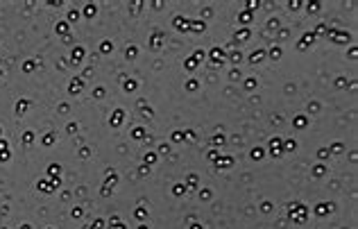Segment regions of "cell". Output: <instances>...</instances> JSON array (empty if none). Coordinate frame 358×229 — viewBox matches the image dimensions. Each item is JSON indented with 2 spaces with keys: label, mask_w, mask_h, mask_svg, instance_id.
I'll use <instances>...</instances> for the list:
<instances>
[{
  "label": "cell",
  "mask_w": 358,
  "mask_h": 229,
  "mask_svg": "<svg viewBox=\"0 0 358 229\" xmlns=\"http://www.w3.org/2000/svg\"><path fill=\"white\" fill-rule=\"evenodd\" d=\"M290 218L295 220V222H304V220L308 218V209L304 204H299V202L290 204Z\"/></svg>",
  "instance_id": "1"
},
{
  "label": "cell",
  "mask_w": 358,
  "mask_h": 229,
  "mask_svg": "<svg viewBox=\"0 0 358 229\" xmlns=\"http://www.w3.org/2000/svg\"><path fill=\"white\" fill-rule=\"evenodd\" d=\"M267 148H270V154H272V157H281V154H283V145H281V138H270V145H267Z\"/></svg>",
  "instance_id": "2"
},
{
  "label": "cell",
  "mask_w": 358,
  "mask_h": 229,
  "mask_svg": "<svg viewBox=\"0 0 358 229\" xmlns=\"http://www.w3.org/2000/svg\"><path fill=\"white\" fill-rule=\"evenodd\" d=\"M211 61H213L215 66H222L225 64V50L222 48H213L211 50Z\"/></svg>",
  "instance_id": "3"
},
{
  "label": "cell",
  "mask_w": 358,
  "mask_h": 229,
  "mask_svg": "<svg viewBox=\"0 0 358 229\" xmlns=\"http://www.w3.org/2000/svg\"><path fill=\"white\" fill-rule=\"evenodd\" d=\"M172 25L177 27L179 32H190V20H186V18H181V16H177V18L172 20Z\"/></svg>",
  "instance_id": "4"
},
{
  "label": "cell",
  "mask_w": 358,
  "mask_h": 229,
  "mask_svg": "<svg viewBox=\"0 0 358 229\" xmlns=\"http://www.w3.org/2000/svg\"><path fill=\"white\" fill-rule=\"evenodd\" d=\"M213 163H215V168H218V170H220V168H231V166H234V157H218Z\"/></svg>",
  "instance_id": "5"
},
{
  "label": "cell",
  "mask_w": 358,
  "mask_h": 229,
  "mask_svg": "<svg viewBox=\"0 0 358 229\" xmlns=\"http://www.w3.org/2000/svg\"><path fill=\"white\" fill-rule=\"evenodd\" d=\"M313 41H315V34H313V32H306V34L302 36V41L297 43V48H299V50H306V46L313 43Z\"/></svg>",
  "instance_id": "6"
},
{
  "label": "cell",
  "mask_w": 358,
  "mask_h": 229,
  "mask_svg": "<svg viewBox=\"0 0 358 229\" xmlns=\"http://www.w3.org/2000/svg\"><path fill=\"white\" fill-rule=\"evenodd\" d=\"M263 59H265V50H254V52L249 55V61L254 64V66H256V64H261Z\"/></svg>",
  "instance_id": "7"
},
{
  "label": "cell",
  "mask_w": 358,
  "mask_h": 229,
  "mask_svg": "<svg viewBox=\"0 0 358 229\" xmlns=\"http://www.w3.org/2000/svg\"><path fill=\"white\" fill-rule=\"evenodd\" d=\"M327 34L331 36V39H336V41H349V34H347V32H336V30H327Z\"/></svg>",
  "instance_id": "8"
},
{
  "label": "cell",
  "mask_w": 358,
  "mask_h": 229,
  "mask_svg": "<svg viewBox=\"0 0 358 229\" xmlns=\"http://www.w3.org/2000/svg\"><path fill=\"white\" fill-rule=\"evenodd\" d=\"M123 118H125V111H123V109H116L113 116H111V125H113V127H118V125L123 122Z\"/></svg>",
  "instance_id": "9"
},
{
  "label": "cell",
  "mask_w": 358,
  "mask_h": 229,
  "mask_svg": "<svg viewBox=\"0 0 358 229\" xmlns=\"http://www.w3.org/2000/svg\"><path fill=\"white\" fill-rule=\"evenodd\" d=\"M333 209V206H331V204H317V206H315V215H327L329 213V211H331Z\"/></svg>",
  "instance_id": "10"
},
{
  "label": "cell",
  "mask_w": 358,
  "mask_h": 229,
  "mask_svg": "<svg viewBox=\"0 0 358 229\" xmlns=\"http://www.w3.org/2000/svg\"><path fill=\"white\" fill-rule=\"evenodd\" d=\"M252 36V30H247V27H243V30L236 32V41H247Z\"/></svg>",
  "instance_id": "11"
},
{
  "label": "cell",
  "mask_w": 358,
  "mask_h": 229,
  "mask_svg": "<svg viewBox=\"0 0 358 229\" xmlns=\"http://www.w3.org/2000/svg\"><path fill=\"white\" fill-rule=\"evenodd\" d=\"M206 25H204V20H190V32H204Z\"/></svg>",
  "instance_id": "12"
},
{
  "label": "cell",
  "mask_w": 358,
  "mask_h": 229,
  "mask_svg": "<svg viewBox=\"0 0 358 229\" xmlns=\"http://www.w3.org/2000/svg\"><path fill=\"white\" fill-rule=\"evenodd\" d=\"M132 138H136V141H143V138H145V129H143V127L132 129Z\"/></svg>",
  "instance_id": "13"
},
{
  "label": "cell",
  "mask_w": 358,
  "mask_h": 229,
  "mask_svg": "<svg viewBox=\"0 0 358 229\" xmlns=\"http://www.w3.org/2000/svg\"><path fill=\"white\" fill-rule=\"evenodd\" d=\"M95 14H97V7L95 5H86V7H84V16H86V18H93Z\"/></svg>",
  "instance_id": "14"
},
{
  "label": "cell",
  "mask_w": 358,
  "mask_h": 229,
  "mask_svg": "<svg viewBox=\"0 0 358 229\" xmlns=\"http://www.w3.org/2000/svg\"><path fill=\"white\" fill-rule=\"evenodd\" d=\"M82 57H84V50L82 48H75V50H73V64H79Z\"/></svg>",
  "instance_id": "15"
},
{
  "label": "cell",
  "mask_w": 358,
  "mask_h": 229,
  "mask_svg": "<svg viewBox=\"0 0 358 229\" xmlns=\"http://www.w3.org/2000/svg\"><path fill=\"white\" fill-rule=\"evenodd\" d=\"M161 39H163V32H157V34L152 36V50H159V43H161Z\"/></svg>",
  "instance_id": "16"
},
{
  "label": "cell",
  "mask_w": 358,
  "mask_h": 229,
  "mask_svg": "<svg viewBox=\"0 0 358 229\" xmlns=\"http://www.w3.org/2000/svg\"><path fill=\"white\" fill-rule=\"evenodd\" d=\"M111 50H113L111 41H102V43H100V52H102V55H107V52H111Z\"/></svg>",
  "instance_id": "17"
},
{
  "label": "cell",
  "mask_w": 358,
  "mask_h": 229,
  "mask_svg": "<svg viewBox=\"0 0 358 229\" xmlns=\"http://www.w3.org/2000/svg\"><path fill=\"white\" fill-rule=\"evenodd\" d=\"M82 91V80H73L70 82V93H79Z\"/></svg>",
  "instance_id": "18"
},
{
  "label": "cell",
  "mask_w": 358,
  "mask_h": 229,
  "mask_svg": "<svg viewBox=\"0 0 358 229\" xmlns=\"http://www.w3.org/2000/svg\"><path fill=\"white\" fill-rule=\"evenodd\" d=\"M308 125V120H306V116H297L295 118V127H299V129H304Z\"/></svg>",
  "instance_id": "19"
},
{
  "label": "cell",
  "mask_w": 358,
  "mask_h": 229,
  "mask_svg": "<svg viewBox=\"0 0 358 229\" xmlns=\"http://www.w3.org/2000/svg\"><path fill=\"white\" fill-rule=\"evenodd\" d=\"M186 191H188V188H186L184 184H175V188H172V195H177V197H179V195H184Z\"/></svg>",
  "instance_id": "20"
},
{
  "label": "cell",
  "mask_w": 358,
  "mask_h": 229,
  "mask_svg": "<svg viewBox=\"0 0 358 229\" xmlns=\"http://www.w3.org/2000/svg\"><path fill=\"white\" fill-rule=\"evenodd\" d=\"M329 157H331V152H329L327 148H320V150H317V159H320V161H324V159H329Z\"/></svg>",
  "instance_id": "21"
},
{
  "label": "cell",
  "mask_w": 358,
  "mask_h": 229,
  "mask_svg": "<svg viewBox=\"0 0 358 229\" xmlns=\"http://www.w3.org/2000/svg\"><path fill=\"white\" fill-rule=\"evenodd\" d=\"M134 215H136L138 220H145V218H148V209H145V206H138V209H136V213H134Z\"/></svg>",
  "instance_id": "22"
},
{
  "label": "cell",
  "mask_w": 358,
  "mask_h": 229,
  "mask_svg": "<svg viewBox=\"0 0 358 229\" xmlns=\"http://www.w3.org/2000/svg\"><path fill=\"white\" fill-rule=\"evenodd\" d=\"M109 177H107V184H104V186H113V184H116L118 182V177H116V173H113V170H109Z\"/></svg>",
  "instance_id": "23"
},
{
  "label": "cell",
  "mask_w": 358,
  "mask_h": 229,
  "mask_svg": "<svg viewBox=\"0 0 358 229\" xmlns=\"http://www.w3.org/2000/svg\"><path fill=\"white\" fill-rule=\"evenodd\" d=\"M211 143H213L215 148H218V145H225V136H222V134H215V136L211 138Z\"/></svg>",
  "instance_id": "24"
},
{
  "label": "cell",
  "mask_w": 358,
  "mask_h": 229,
  "mask_svg": "<svg viewBox=\"0 0 358 229\" xmlns=\"http://www.w3.org/2000/svg\"><path fill=\"white\" fill-rule=\"evenodd\" d=\"M267 55H270V59H279V57H281V50H279V48H276V46H272V48H270V52H267Z\"/></svg>",
  "instance_id": "25"
},
{
  "label": "cell",
  "mask_w": 358,
  "mask_h": 229,
  "mask_svg": "<svg viewBox=\"0 0 358 229\" xmlns=\"http://www.w3.org/2000/svg\"><path fill=\"white\" fill-rule=\"evenodd\" d=\"M197 86H200V82H197V80H188V82H186V89H188V91H197Z\"/></svg>",
  "instance_id": "26"
},
{
  "label": "cell",
  "mask_w": 358,
  "mask_h": 229,
  "mask_svg": "<svg viewBox=\"0 0 358 229\" xmlns=\"http://www.w3.org/2000/svg\"><path fill=\"white\" fill-rule=\"evenodd\" d=\"M240 59H243L240 50H234V52H231V64H240Z\"/></svg>",
  "instance_id": "27"
},
{
  "label": "cell",
  "mask_w": 358,
  "mask_h": 229,
  "mask_svg": "<svg viewBox=\"0 0 358 229\" xmlns=\"http://www.w3.org/2000/svg\"><path fill=\"white\" fill-rule=\"evenodd\" d=\"M195 68H197V61H195L193 57H190V59H186V71H195Z\"/></svg>",
  "instance_id": "28"
},
{
  "label": "cell",
  "mask_w": 358,
  "mask_h": 229,
  "mask_svg": "<svg viewBox=\"0 0 358 229\" xmlns=\"http://www.w3.org/2000/svg\"><path fill=\"white\" fill-rule=\"evenodd\" d=\"M123 89H125V91H136V82H134V80H127Z\"/></svg>",
  "instance_id": "29"
},
{
  "label": "cell",
  "mask_w": 358,
  "mask_h": 229,
  "mask_svg": "<svg viewBox=\"0 0 358 229\" xmlns=\"http://www.w3.org/2000/svg\"><path fill=\"white\" fill-rule=\"evenodd\" d=\"M252 159H256V161H258V159H263V150H261V148H254V150H252Z\"/></svg>",
  "instance_id": "30"
},
{
  "label": "cell",
  "mask_w": 358,
  "mask_h": 229,
  "mask_svg": "<svg viewBox=\"0 0 358 229\" xmlns=\"http://www.w3.org/2000/svg\"><path fill=\"white\" fill-rule=\"evenodd\" d=\"M157 154H154V152H148V154H145V163H157Z\"/></svg>",
  "instance_id": "31"
},
{
  "label": "cell",
  "mask_w": 358,
  "mask_h": 229,
  "mask_svg": "<svg viewBox=\"0 0 358 229\" xmlns=\"http://www.w3.org/2000/svg\"><path fill=\"white\" fill-rule=\"evenodd\" d=\"M172 141L175 143H181V141H184V132H172Z\"/></svg>",
  "instance_id": "32"
},
{
  "label": "cell",
  "mask_w": 358,
  "mask_h": 229,
  "mask_svg": "<svg viewBox=\"0 0 358 229\" xmlns=\"http://www.w3.org/2000/svg\"><path fill=\"white\" fill-rule=\"evenodd\" d=\"M313 173H315V177H322L327 170H324V166H315V168H313Z\"/></svg>",
  "instance_id": "33"
},
{
  "label": "cell",
  "mask_w": 358,
  "mask_h": 229,
  "mask_svg": "<svg viewBox=\"0 0 358 229\" xmlns=\"http://www.w3.org/2000/svg\"><path fill=\"white\" fill-rule=\"evenodd\" d=\"M254 86H256V80H254V77H249V80H245V89H249V91H252Z\"/></svg>",
  "instance_id": "34"
},
{
  "label": "cell",
  "mask_w": 358,
  "mask_h": 229,
  "mask_svg": "<svg viewBox=\"0 0 358 229\" xmlns=\"http://www.w3.org/2000/svg\"><path fill=\"white\" fill-rule=\"evenodd\" d=\"M159 152H161V154H168L170 152V145H168V143H161V145H159Z\"/></svg>",
  "instance_id": "35"
},
{
  "label": "cell",
  "mask_w": 358,
  "mask_h": 229,
  "mask_svg": "<svg viewBox=\"0 0 358 229\" xmlns=\"http://www.w3.org/2000/svg\"><path fill=\"white\" fill-rule=\"evenodd\" d=\"M57 32H59V34H66V32H68V25H66V23H59V25H57Z\"/></svg>",
  "instance_id": "36"
},
{
  "label": "cell",
  "mask_w": 358,
  "mask_h": 229,
  "mask_svg": "<svg viewBox=\"0 0 358 229\" xmlns=\"http://www.w3.org/2000/svg\"><path fill=\"white\" fill-rule=\"evenodd\" d=\"M238 18H240V20H243V23H247V20H249V18H252V11H243V14H240V16H238Z\"/></svg>",
  "instance_id": "37"
},
{
  "label": "cell",
  "mask_w": 358,
  "mask_h": 229,
  "mask_svg": "<svg viewBox=\"0 0 358 229\" xmlns=\"http://www.w3.org/2000/svg\"><path fill=\"white\" fill-rule=\"evenodd\" d=\"M283 148H286V150H297V141H286Z\"/></svg>",
  "instance_id": "38"
},
{
  "label": "cell",
  "mask_w": 358,
  "mask_h": 229,
  "mask_svg": "<svg viewBox=\"0 0 358 229\" xmlns=\"http://www.w3.org/2000/svg\"><path fill=\"white\" fill-rule=\"evenodd\" d=\"M59 170H61L59 166H50V170H48V173H50L52 177H57V175H59Z\"/></svg>",
  "instance_id": "39"
},
{
  "label": "cell",
  "mask_w": 358,
  "mask_h": 229,
  "mask_svg": "<svg viewBox=\"0 0 358 229\" xmlns=\"http://www.w3.org/2000/svg\"><path fill=\"white\" fill-rule=\"evenodd\" d=\"M206 159H209V161H215V159H218V152H215V150H209V154H206Z\"/></svg>",
  "instance_id": "40"
},
{
  "label": "cell",
  "mask_w": 358,
  "mask_h": 229,
  "mask_svg": "<svg viewBox=\"0 0 358 229\" xmlns=\"http://www.w3.org/2000/svg\"><path fill=\"white\" fill-rule=\"evenodd\" d=\"M138 175H143V177L150 175V166H141V168H138Z\"/></svg>",
  "instance_id": "41"
},
{
  "label": "cell",
  "mask_w": 358,
  "mask_h": 229,
  "mask_svg": "<svg viewBox=\"0 0 358 229\" xmlns=\"http://www.w3.org/2000/svg\"><path fill=\"white\" fill-rule=\"evenodd\" d=\"M109 229H127V227H125V224H123V222H120V220H118V222H113V224H109Z\"/></svg>",
  "instance_id": "42"
},
{
  "label": "cell",
  "mask_w": 358,
  "mask_h": 229,
  "mask_svg": "<svg viewBox=\"0 0 358 229\" xmlns=\"http://www.w3.org/2000/svg\"><path fill=\"white\" fill-rule=\"evenodd\" d=\"M188 186H197V177H195V175L188 177ZM188 186H186V188H188Z\"/></svg>",
  "instance_id": "43"
},
{
  "label": "cell",
  "mask_w": 358,
  "mask_h": 229,
  "mask_svg": "<svg viewBox=\"0 0 358 229\" xmlns=\"http://www.w3.org/2000/svg\"><path fill=\"white\" fill-rule=\"evenodd\" d=\"M68 18H70V20H77V18H79V11H77V9H73L70 14H68Z\"/></svg>",
  "instance_id": "44"
},
{
  "label": "cell",
  "mask_w": 358,
  "mask_h": 229,
  "mask_svg": "<svg viewBox=\"0 0 358 229\" xmlns=\"http://www.w3.org/2000/svg\"><path fill=\"white\" fill-rule=\"evenodd\" d=\"M193 138H195V134L190 132V129H188V132H184V141H193Z\"/></svg>",
  "instance_id": "45"
},
{
  "label": "cell",
  "mask_w": 358,
  "mask_h": 229,
  "mask_svg": "<svg viewBox=\"0 0 358 229\" xmlns=\"http://www.w3.org/2000/svg\"><path fill=\"white\" fill-rule=\"evenodd\" d=\"M231 80H240V71H236V68H234V71H231Z\"/></svg>",
  "instance_id": "46"
},
{
  "label": "cell",
  "mask_w": 358,
  "mask_h": 229,
  "mask_svg": "<svg viewBox=\"0 0 358 229\" xmlns=\"http://www.w3.org/2000/svg\"><path fill=\"white\" fill-rule=\"evenodd\" d=\"M129 57H132V59H134V57H136V48H129V50H127V59H129Z\"/></svg>",
  "instance_id": "47"
},
{
  "label": "cell",
  "mask_w": 358,
  "mask_h": 229,
  "mask_svg": "<svg viewBox=\"0 0 358 229\" xmlns=\"http://www.w3.org/2000/svg\"><path fill=\"white\" fill-rule=\"evenodd\" d=\"M272 209V204L270 202H265V204H263V206H261V211H263V213H267V211H270Z\"/></svg>",
  "instance_id": "48"
},
{
  "label": "cell",
  "mask_w": 358,
  "mask_h": 229,
  "mask_svg": "<svg viewBox=\"0 0 358 229\" xmlns=\"http://www.w3.org/2000/svg\"><path fill=\"white\" fill-rule=\"evenodd\" d=\"M200 195H202V197H204V200H209V197H211V191H209V188H204V191H202Z\"/></svg>",
  "instance_id": "49"
},
{
  "label": "cell",
  "mask_w": 358,
  "mask_h": 229,
  "mask_svg": "<svg viewBox=\"0 0 358 229\" xmlns=\"http://www.w3.org/2000/svg\"><path fill=\"white\" fill-rule=\"evenodd\" d=\"M340 150H342V145H340V143H336V145H333V148L329 150V152H340Z\"/></svg>",
  "instance_id": "50"
},
{
  "label": "cell",
  "mask_w": 358,
  "mask_h": 229,
  "mask_svg": "<svg viewBox=\"0 0 358 229\" xmlns=\"http://www.w3.org/2000/svg\"><path fill=\"white\" fill-rule=\"evenodd\" d=\"M247 7H249V9H258V2H254V0H249V2H247Z\"/></svg>",
  "instance_id": "51"
},
{
  "label": "cell",
  "mask_w": 358,
  "mask_h": 229,
  "mask_svg": "<svg viewBox=\"0 0 358 229\" xmlns=\"http://www.w3.org/2000/svg\"><path fill=\"white\" fill-rule=\"evenodd\" d=\"M193 59H195V61H197V59H204V52H202V50H197V52H195V57H193Z\"/></svg>",
  "instance_id": "52"
},
{
  "label": "cell",
  "mask_w": 358,
  "mask_h": 229,
  "mask_svg": "<svg viewBox=\"0 0 358 229\" xmlns=\"http://www.w3.org/2000/svg\"><path fill=\"white\" fill-rule=\"evenodd\" d=\"M52 138H55V136H52V134H48V136L43 138V143H46V145H50V143H52Z\"/></svg>",
  "instance_id": "53"
},
{
  "label": "cell",
  "mask_w": 358,
  "mask_h": 229,
  "mask_svg": "<svg viewBox=\"0 0 358 229\" xmlns=\"http://www.w3.org/2000/svg\"><path fill=\"white\" fill-rule=\"evenodd\" d=\"M336 86H345V77H338V80H336Z\"/></svg>",
  "instance_id": "54"
},
{
  "label": "cell",
  "mask_w": 358,
  "mask_h": 229,
  "mask_svg": "<svg viewBox=\"0 0 358 229\" xmlns=\"http://www.w3.org/2000/svg\"><path fill=\"white\" fill-rule=\"evenodd\" d=\"M288 7H290V9H297V7H302V2H297V0H295V2H290Z\"/></svg>",
  "instance_id": "55"
},
{
  "label": "cell",
  "mask_w": 358,
  "mask_h": 229,
  "mask_svg": "<svg viewBox=\"0 0 358 229\" xmlns=\"http://www.w3.org/2000/svg\"><path fill=\"white\" fill-rule=\"evenodd\" d=\"M100 227H102V220H95V222H93V229H100Z\"/></svg>",
  "instance_id": "56"
},
{
  "label": "cell",
  "mask_w": 358,
  "mask_h": 229,
  "mask_svg": "<svg viewBox=\"0 0 358 229\" xmlns=\"http://www.w3.org/2000/svg\"><path fill=\"white\" fill-rule=\"evenodd\" d=\"M190 229H202V224H190Z\"/></svg>",
  "instance_id": "57"
},
{
  "label": "cell",
  "mask_w": 358,
  "mask_h": 229,
  "mask_svg": "<svg viewBox=\"0 0 358 229\" xmlns=\"http://www.w3.org/2000/svg\"><path fill=\"white\" fill-rule=\"evenodd\" d=\"M138 229H150V227H148V224H141V227H138Z\"/></svg>",
  "instance_id": "58"
}]
</instances>
